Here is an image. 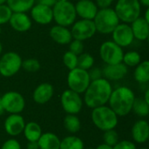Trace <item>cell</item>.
<instances>
[{"label": "cell", "instance_id": "1", "mask_svg": "<svg viewBox=\"0 0 149 149\" xmlns=\"http://www.w3.org/2000/svg\"><path fill=\"white\" fill-rule=\"evenodd\" d=\"M112 90L111 82L105 78L91 80L84 92L83 103L91 109L105 106L108 103Z\"/></svg>", "mask_w": 149, "mask_h": 149}, {"label": "cell", "instance_id": "2", "mask_svg": "<svg viewBox=\"0 0 149 149\" xmlns=\"http://www.w3.org/2000/svg\"><path fill=\"white\" fill-rule=\"evenodd\" d=\"M135 99V94L131 88L119 86L112 90L108 104L119 117H124L132 112Z\"/></svg>", "mask_w": 149, "mask_h": 149}, {"label": "cell", "instance_id": "3", "mask_svg": "<svg viewBox=\"0 0 149 149\" xmlns=\"http://www.w3.org/2000/svg\"><path fill=\"white\" fill-rule=\"evenodd\" d=\"M91 120L94 126L105 132L115 129L119 124V116L109 106H101L92 109Z\"/></svg>", "mask_w": 149, "mask_h": 149}, {"label": "cell", "instance_id": "4", "mask_svg": "<svg viewBox=\"0 0 149 149\" xmlns=\"http://www.w3.org/2000/svg\"><path fill=\"white\" fill-rule=\"evenodd\" d=\"M53 17L56 24L70 27L76 20L77 15L75 4L69 0L57 1L52 7Z\"/></svg>", "mask_w": 149, "mask_h": 149}, {"label": "cell", "instance_id": "5", "mask_svg": "<svg viewBox=\"0 0 149 149\" xmlns=\"http://www.w3.org/2000/svg\"><path fill=\"white\" fill-rule=\"evenodd\" d=\"M97 32L101 34H112L113 30L120 23L114 9H99L93 19Z\"/></svg>", "mask_w": 149, "mask_h": 149}, {"label": "cell", "instance_id": "6", "mask_svg": "<svg viewBox=\"0 0 149 149\" xmlns=\"http://www.w3.org/2000/svg\"><path fill=\"white\" fill-rule=\"evenodd\" d=\"M114 10L120 22L130 24L141 17V5L139 0H118Z\"/></svg>", "mask_w": 149, "mask_h": 149}, {"label": "cell", "instance_id": "7", "mask_svg": "<svg viewBox=\"0 0 149 149\" xmlns=\"http://www.w3.org/2000/svg\"><path fill=\"white\" fill-rule=\"evenodd\" d=\"M22 58L15 52H8L0 56V74L4 78H11L22 68Z\"/></svg>", "mask_w": 149, "mask_h": 149}, {"label": "cell", "instance_id": "8", "mask_svg": "<svg viewBox=\"0 0 149 149\" xmlns=\"http://www.w3.org/2000/svg\"><path fill=\"white\" fill-rule=\"evenodd\" d=\"M90 81L91 80L88 71L78 67L69 70L67 76V84L68 89L79 94L84 93Z\"/></svg>", "mask_w": 149, "mask_h": 149}, {"label": "cell", "instance_id": "9", "mask_svg": "<svg viewBox=\"0 0 149 149\" xmlns=\"http://www.w3.org/2000/svg\"><path fill=\"white\" fill-rule=\"evenodd\" d=\"M99 56L105 65L119 64L123 61L124 51L112 40H108L100 45Z\"/></svg>", "mask_w": 149, "mask_h": 149}, {"label": "cell", "instance_id": "10", "mask_svg": "<svg viewBox=\"0 0 149 149\" xmlns=\"http://www.w3.org/2000/svg\"><path fill=\"white\" fill-rule=\"evenodd\" d=\"M61 105L67 114H78L83 107V100L81 94L70 90H65L60 98Z\"/></svg>", "mask_w": 149, "mask_h": 149}, {"label": "cell", "instance_id": "11", "mask_svg": "<svg viewBox=\"0 0 149 149\" xmlns=\"http://www.w3.org/2000/svg\"><path fill=\"white\" fill-rule=\"evenodd\" d=\"M4 112L9 114L21 113L25 107V100L24 96L16 91H9L1 97Z\"/></svg>", "mask_w": 149, "mask_h": 149}, {"label": "cell", "instance_id": "12", "mask_svg": "<svg viewBox=\"0 0 149 149\" xmlns=\"http://www.w3.org/2000/svg\"><path fill=\"white\" fill-rule=\"evenodd\" d=\"M70 31L74 39L83 42L91 38L97 32L93 20L82 18L76 20V22L71 25Z\"/></svg>", "mask_w": 149, "mask_h": 149}, {"label": "cell", "instance_id": "13", "mask_svg": "<svg viewBox=\"0 0 149 149\" xmlns=\"http://www.w3.org/2000/svg\"><path fill=\"white\" fill-rule=\"evenodd\" d=\"M112 41L120 47H127L131 45L134 40L131 25L126 23H119L112 32Z\"/></svg>", "mask_w": 149, "mask_h": 149}, {"label": "cell", "instance_id": "14", "mask_svg": "<svg viewBox=\"0 0 149 149\" xmlns=\"http://www.w3.org/2000/svg\"><path fill=\"white\" fill-rule=\"evenodd\" d=\"M25 126V120L20 113L9 114L4 122L5 133L11 137H16L23 134Z\"/></svg>", "mask_w": 149, "mask_h": 149}, {"label": "cell", "instance_id": "15", "mask_svg": "<svg viewBox=\"0 0 149 149\" xmlns=\"http://www.w3.org/2000/svg\"><path fill=\"white\" fill-rule=\"evenodd\" d=\"M30 17L32 21L41 25L49 24L54 21L52 7L40 3H35L30 10Z\"/></svg>", "mask_w": 149, "mask_h": 149}, {"label": "cell", "instance_id": "16", "mask_svg": "<svg viewBox=\"0 0 149 149\" xmlns=\"http://www.w3.org/2000/svg\"><path fill=\"white\" fill-rule=\"evenodd\" d=\"M9 24L18 32H25L31 29L32 20L25 12H12Z\"/></svg>", "mask_w": 149, "mask_h": 149}, {"label": "cell", "instance_id": "17", "mask_svg": "<svg viewBox=\"0 0 149 149\" xmlns=\"http://www.w3.org/2000/svg\"><path fill=\"white\" fill-rule=\"evenodd\" d=\"M103 78L109 81H118L124 79L128 73V67L124 63L105 65L102 69Z\"/></svg>", "mask_w": 149, "mask_h": 149}, {"label": "cell", "instance_id": "18", "mask_svg": "<svg viewBox=\"0 0 149 149\" xmlns=\"http://www.w3.org/2000/svg\"><path fill=\"white\" fill-rule=\"evenodd\" d=\"M75 8L77 17L89 20H93L99 10L95 1L92 0H79L75 4Z\"/></svg>", "mask_w": 149, "mask_h": 149}, {"label": "cell", "instance_id": "19", "mask_svg": "<svg viewBox=\"0 0 149 149\" xmlns=\"http://www.w3.org/2000/svg\"><path fill=\"white\" fill-rule=\"evenodd\" d=\"M54 93V86L47 82H44L36 86L32 93V100L39 105L47 104L51 100Z\"/></svg>", "mask_w": 149, "mask_h": 149}, {"label": "cell", "instance_id": "20", "mask_svg": "<svg viewBox=\"0 0 149 149\" xmlns=\"http://www.w3.org/2000/svg\"><path fill=\"white\" fill-rule=\"evenodd\" d=\"M131 134L134 143H146L149 138V123L144 119L137 120L131 129Z\"/></svg>", "mask_w": 149, "mask_h": 149}, {"label": "cell", "instance_id": "21", "mask_svg": "<svg viewBox=\"0 0 149 149\" xmlns=\"http://www.w3.org/2000/svg\"><path fill=\"white\" fill-rule=\"evenodd\" d=\"M49 36L53 41L61 45H68L73 39L70 29L59 24H55L50 29Z\"/></svg>", "mask_w": 149, "mask_h": 149}, {"label": "cell", "instance_id": "22", "mask_svg": "<svg viewBox=\"0 0 149 149\" xmlns=\"http://www.w3.org/2000/svg\"><path fill=\"white\" fill-rule=\"evenodd\" d=\"M134 38L139 41L147 40L149 35V24L144 17H138L130 24Z\"/></svg>", "mask_w": 149, "mask_h": 149}, {"label": "cell", "instance_id": "23", "mask_svg": "<svg viewBox=\"0 0 149 149\" xmlns=\"http://www.w3.org/2000/svg\"><path fill=\"white\" fill-rule=\"evenodd\" d=\"M38 144L40 149H60L61 140L55 134L47 132L42 133L38 140Z\"/></svg>", "mask_w": 149, "mask_h": 149}, {"label": "cell", "instance_id": "24", "mask_svg": "<svg viewBox=\"0 0 149 149\" xmlns=\"http://www.w3.org/2000/svg\"><path fill=\"white\" fill-rule=\"evenodd\" d=\"M133 78L139 84L144 85L149 83V60L141 61V63L135 66Z\"/></svg>", "mask_w": 149, "mask_h": 149}, {"label": "cell", "instance_id": "25", "mask_svg": "<svg viewBox=\"0 0 149 149\" xmlns=\"http://www.w3.org/2000/svg\"><path fill=\"white\" fill-rule=\"evenodd\" d=\"M23 134L27 141H38L42 134L41 127L35 121L25 123Z\"/></svg>", "mask_w": 149, "mask_h": 149}, {"label": "cell", "instance_id": "26", "mask_svg": "<svg viewBox=\"0 0 149 149\" xmlns=\"http://www.w3.org/2000/svg\"><path fill=\"white\" fill-rule=\"evenodd\" d=\"M36 3V0H7L6 4L13 12L27 13Z\"/></svg>", "mask_w": 149, "mask_h": 149}, {"label": "cell", "instance_id": "27", "mask_svg": "<svg viewBox=\"0 0 149 149\" xmlns=\"http://www.w3.org/2000/svg\"><path fill=\"white\" fill-rule=\"evenodd\" d=\"M60 149H84V143L78 136L69 135L61 140Z\"/></svg>", "mask_w": 149, "mask_h": 149}, {"label": "cell", "instance_id": "28", "mask_svg": "<svg viewBox=\"0 0 149 149\" xmlns=\"http://www.w3.org/2000/svg\"><path fill=\"white\" fill-rule=\"evenodd\" d=\"M63 125L65 129L72 134L78 133L81 129V120L76 114H67L63 120Z\"/></svg>", "mask_w": 149, "mask_h": 149}, {"label": "cell", "instance_id": "29", "mask_svg": "<svg viewBox=\"0 0 149 149\" xmlns=\"http://www.w3.org/2000/svg\"><path fill=\"white\" fill-rule=\"evenodd\" d=\"M132 111L141 118H145L149 115V106L144 98H136Z\"/></svg>", "mask_w": 149, "mask_h": 149}, {"label": "cell", "instance_id": "30", "mask_svg": "<svg viewBox=\"0 0 149 149\" xmlns=\"http://www.w3.org/2000/svg\"><path fill=\"white\" fill-rule=\"evenodd\" d=\"M141 56L138 52L129 51L124 53L122 63H124L127 67H135L141 63Z\"/></svg>", "mask_w": 149, "mask_h": 149}, {"label": "cell", "instance_id": "31", "mask_svg": "<svg viewBox=\"0 0 149 149\" xmlns=\"http://www.w3.org/2000/svg\"><path fill=\"white\" fill-rule=\"evenodd\" d=\"M94 58L91 54L88 52H83L82 54L78 55L77 60V67L89 71L90 68L94 66Z\"/></svg>", "mask_w": 149, "mask_h": 149}, {"label": "cell", "instance_id": "32", "mask_svg": "<svg viewBox=\"0 0 149 149\" xmlns=\"http://www.w3.org/2000/svg\"><path fill=\"white\" fill-rule=\"evenodd\" d=\"M77 60L78 56L70 51L66 52L62 56V62L68 70H72L77 67Z\"/></svg>", "mask_w": 149, "mask_h": 149}, {"label": "cell", "instance_id": "33", "mask_svg": "<svg viewBox=\"0 0 149 149\" xmlns=\"http://www.w3.org/2000/svg\"><path fill=\"white\" fill-rule=\"evenodd\" d=\"M22 69L27 72H36L40 69V63L36 58H26L22 61Z\"/></svg>", "mask_w": 149, "mask_h": 149}, {"label": "cell", "instance_id": "34", "mask_svg": "<svg viewBox=\"0 0 149 149\" xmlns=\"http://www.w3.org/2000/svg\"><path fill=\"white\" fill-rule=\"evenodd\" d=\"M103 140H104V143L113 147L119 141V134L115 129L105 131L103 135Z\"/></svg>", "mask_w": 149, "mask_h": 149}, {"label": "cell", "instance_id": "35", "mask_svg": "<svg viewBox=\"0 0 149 149\" xmlns=\"http://www.w3.org/2000/svg\"><path fill=\"white\" fill-rule=\"evenodd\" d=\"M12 12L13 11L6 3L0 4V25L9 23Z\"/></svg>", "mask_w": 149, "mask_h": 149}, {"label": "cell", "instance_id": "36", "mask_svg": "<svg viewBox=\"0 0 149 149\" xmlns=\"http://www.w3.org/2000/svg\"><path fill=\"white\" fill-rule=\"evenodd\" d=\"M68 51H70L71 52L75 53L76 55H80L83 52V49H84V45L83 41L77 40V39H72L71 42L68 44Z\"/></svg>", "mask_w": 149, "mask_h": 149}, {"label": "cell", "instance_id": "37", "mask_svg": "<svg viewBox=\"0 0 149 149\" xmlns=\"http://www.w3.org/2000/svg\"><path fill=\"white\" fill-rule=\"evenodd\" d=\"M1 149H22L21 144L15 138L6 140L1 146Z\"/></svg>", "mask_w": 149, "mask_h": 149}, {"label": "cell", "instance_id": "38", "mask_svg": "<svg viewBox=\"0 0 149 149\" xmlns=\"http://www.w3.org/2000/svg\"><path fill=\"white\" fill-rule=\"evenodd\" d=\"M113 149H137V146L133 141L124 140L119 141L115 146H113Z\"/></svg>", "mask_w": 149, "mask_h": 149}, {"label": "cell", "instance_id": "39", "mask_svg": "<svg viewBox=\"0 0 149 149\" xmlns=\"http://www.w3.org/2000/svg\"><path fill=\"white\" fill-rule=\"evenodd\" d=\"M88 72H89L90 80H96V79L103 78V71H102V69H100L98 67L93 66L92 68H90L88 71Z\"/></svg>", "mask_w": 149, "mask_h": 149}, {"label": "cell", "instance_id": "40", "mask_svg": "<svg viewBox=\"0 0 149 149\" xmlns=\"http://www.w3.org/2000/svg\"><path fill=\"white\" fill-rule=\"evenodd\" d=\"M98 9L110 8L114 0H94Z\"/></svg>", "mask_w": 149, "mask_h": 149}, {"label": "cell", "instance_id": "41", "mask_svg": "<svg viewBox=\"0 0 149 149\" xmlns=\"http://www.w3.org/2000/svg\"><path fill=\"white\" fill-rule=\"evenodd\" d=\"M38 3H40V4H43V5H46V6H49V7H53L57 0H37Z\"/></svg>", "mask_w": 149, "mask_h": 149}, {"label": "cell", "instance_id": "42", "mask_svg": "<svg viewBox=\"0 0 149 149\" xmlns=\"http://www.w3.org/2000/svg\"><path fill=\"white\" fill-rule=\"evenodd\" d=\"M26 149H40L38 141H27Z\"/></svg>", "mask_w": 149, "mask_h": 149}, {"label": "cell", "instance_id": "43", "mask_svg": "<svg viewBox=\"0 0 149 149\" xmlns=\"http://www.w3.org/2000/svg\"><path fill=\"white\" fill-rule=\"evenodd\" d=\"M95 149H113V147H112L110 145H107L105 143H102V144L98 145Z\"/></svg>", "mask_w": 149, "mask_h": 149}, {"label": "cell", "instance_id": "44", "mask_svg": "<svg viewBox=\"0 0 149 149\" xmlns=\"http://www.w3.org/2000/svg\"><path fill=\"white\" fill-rule=\"evenodd\" d=\"M141 6H145V7H149V0H139Z\"/></svg>", "mask_w": 149, "mask_h": 149}, {"label": "cell", "instance_id": "45", "mask_svg": "<svg viewBox=\"0 0 149 149\" xmlns=\"http://www.w3.org/2000/svg\"><path fill=\"white\" fill-rule=\"evenodd\" d=\"M144 100L147 101V103L148 104L149 106V87L146 90L145 92V94H144Z\"/></svg>", "mask_w": 149, "mask_h": 149}, {"label": "cell", "instance_id": "46", "mask_svg": "<svg viewBox=\"0 0 149 149\" xmlns=\"http://www.w3.org/2000/svg\"><path fill=\"white\" fill-rule=\"evenodd\" d=\"M144 18L147 20V22L149 24V7L147 8V10H146V12H145V17H144Z\"/></svg>", "mask_w": 149, "mask_h": 149}, {"label": "cell", "instance_id": "47", "mask_svg": "<svg viewBox=\"0 0 149 149\" xmlns=\"http://www.w3.org/2000/svg\"><path fill=\"white\" fill-rule=\"evenodd\" d=\"M4 113V107H3V103H2V100H1V97H0V116Z\"/></svg>", "mask_w": 149, "mask_h": 149}, {"label": "cell", "instance_id": "48", "mask_svg": "<svg viewBox=\"0 0 149 149\" xmlns=\"http://www.w3.org/2000/svg\"><path fill=\"white\" fill-rule=\"evenodd\" d=\"M2 52H3V45H2V43L0 42V56L2 55Z\"/></svg>", "mask_w": 149, "mask_h": 149}, {"label": "cell", "instance_id": "49", "mask_svg": "<svg viewBox=\"0 0 149 149\" xmlns=\"http://www.w3.org/2000/svg\"><path fill=\"white\" fill-rule=\"evenodd\" d=\"M7 3V0H0V4H4Z\"/></svg>", "mask_w": 149, "mask_h": 149}, {"label": "cell", "instance_id": "50", "mask_svg": "<svg viewBox=\"0 0 149 149\" xmlns=\"http://www.w3.org/2000/svg\"><path fill=\"white\" fill-rule=\"evenodd\" d=\"M147 41H148V45H149V35H148V38H147Z\"/></svg>", "mask_w": 149, "mask_h": 149}, {"label": "cell", "instance_id": "51", "mask_svg": "<svg viewBox=\"0 0 149 149\" xmlns=\"http://www.w3.org/2000/svg\"><path fill=\"white\" fill-rule=\"evenodd\" d=\"M1 32H2V28H1V25H0V35H1Z\"/></svg>", "mask_w": 149, "mask_h": 149}, {"label": "cell", "instance_id": "52", "mask_svg": "<svg viewBox=\"0 0 149 149\" xmlns=\"http://www.w3.org/2000/svg\"><path fill=\"white\" fill-rule=\"evenodd\" d=\"M140 149H149V148H141Z\"/></svg>", "mask_w": 149, "mask_h": 149}, {"label": "cell", "instance_id": "53", "mask_svg": "<svg viewBox=\"0 0 149 149\" xmlns=\"http://www.w3.org/2000/svg\"><path fill=\"white\" fill-rule=\"evenodd\" d=\"M84 149H95V148H84Z\"/></svg>", "mask_w": 149, "mask_h": 149}, {"label": "cell", "instance_id": "54", "mask_svg": "<svg viewBox=\"0 0 149 149\" xmlns=\"http://www.w3.org/2000/svg\"><path fill=\"white\" fill-rule=\"evenodd\" d=\"M57 1H65V0H57Z\"/></svg>", "mask_w": 149, "mask_h": 149}, {"label": "cell", "instance_id": "55", "mask_svg": "<svg viewBox=\"0 0 149 149\" xmlns=\"http://www.w3.org/2000/svg\"><path fill=\"white\" fill-rule=\"evenodd\" d=\"M148 143H149V138H148Z\"/></svg>", "mask_w": 149, "mask_h": 149}, {"label": "cell", "instance_id": "56", "mask_svg": "<svg viewBox=\"0 0 149 149\" xmlns=\"http://www.w3.org/2000/svg\"><path fill=\"white\" fill-rule=\"evenodd\" d=\"M92 1H94V0H92Z\"/></svg>", "mask_w": 149, "mask_h": 149}]
</instances>
